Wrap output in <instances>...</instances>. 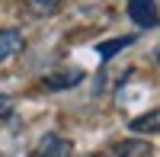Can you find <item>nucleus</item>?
I'll list each match as a JSON object with an SVG mask.
<instances>
[{
  "label": "nucleus",
  "mask_w": 160,
  "mask_h": 157,
  "mask_svg": "<svg viewBox=\"0 0 160 157\" xmlns=\"http://www.w3.org/2000/svg\"><path fill=\"white\" fill-rule=\"evenodd\" d=\"M128 16L135 19L141 29H154V26H160V13H157L154 0H128Z\"/></svg>",
  "instance_id": "obj_1"
},
{
  "label": "nucleus",
  "mask_w": 160,
  "mask_h": 157,
  "mask_svg": "<svg viewBox=\"0 0 160 157\" xmlns=\"http://www.w3.org/2000/svg\"><path fill=\"white\" fill-rule=\"evenodd\" d=\"M32 157H71V144L58 135H48V138H42V144L35 148Z\"/></svg>",
  "instance_id": "obj_2"
},
{
  "label": "nucleus",
  "mask_w": 160,
  "mask_h": 157,
  "mask_svg": "<svg viewBox=\"0 0 160 157\" xmlns=\"http://www.w3.org/2000/svg\"><path fill=\"white\" fill-rule=\"evenodd\" d=\"M22 45H26L22 32H16V29H3V32H0V61H7V58H13V55H19Z\"/></svg>",
  "instance_id": "obj_3"
},
{
  "label": "nucleus",
  "mask_w": 160,
  "mask_h": 157,
  "mask_svg": "<svg viewBox=\"0 0 160 157\" xmlns=\"http://www.w3.org/2000/svg\"><path fill=\"white\" fill-rule=\"evenodd\" d=\"M144 151H148V144H141V141H118L96 157H144Z\"/></svg>",
  "instance_id": "obj_4"
},
{
  "label": "nucleus",
  "mask_w": 160,
  "mask_h": 157,
  "mask_svg": "<svg viewBox=\"0 0 160 157\" xmlns=\"http://www.w3.org/2000/svg\"><path fill=\"white\" fill-rule=\"evenodd\" d=\"M131 132H138V135H154V132H160V109H154V112H144V115H138V119H131Z\"/></svg>",
  "instance_id": "obj_5"
},
{
  "label": "nucleus",
  "mask_w": 160,
  "mask_h": 157,
  "mask_svg": "<svg viewBox=\"0 0 160 157\" xmlns=\"http://www.w3.org/2000/svg\"><path fill=\"white\" fill-rule=\"evenodd\" d=\"M80 80H83V71H74V68H68V71L51 74L48 80H45V87H48V90H64V87H74V84H80Z\"/></svg>",
  "instance_id": "obj_6"
},
{
  "label": "nucleus",
  "mask_w": 160,
  "mask_h": 157,
  "mask_svg": "<svg viewBox=\"0 0 160 157\" xmlns=\"http://www.w3.org/2000/svg\"><path fill=\"white\" fill-rule=\"evenodd\" d=\"M131 42H135V35H125V38H109V42H99V45H96V51H99V58H112V55H118L122 48H128Z\"/></svg>",
  "instance_id": "obj_7"
},
{
  "label": "nucleus",
  "mask_w": 160,
  "mask_h": 157,
  "mask_svg": "<svg viewBox=\"0 0 160 157\" xmlns=\"http://www.w3.org/2000/svg\"><path fill=\"white\" fill-rule=\"evenodd\" d=\"M26 7H29L35 16H51V13L61 7V0H26Z\"/></svg>",
  "instance_id": "obj_8"
},
{
  "label": "nucleus",
  "mask_w": 160,
  "mask_h": 157,
  "mask_svg": "<svg viewBox=\"0 0 160 157\" xmlns=\"http://www.w3.org/2000/svg\"><path fill=\"white\" fill-rule=\"evenodd\" d=\"M10 115H13V96L0 93V119H10Z\"/></svg>",
  "instance_id": "obj_9"
},
{
  "label": "nucleus",
  "mask_w": 160,
  "mask_h": 157,
  "mask_svg": "<svg viewBox=\"0 0 160 157\" xmlns=\"http://www.w3.org/2000/svg\"><path fill=\"white\" fill-rule=\"evenodd\" d=\"M154 58H157V61H160V48H157V51H154Z\"/></svg>",
  "instance_id": "obj_10"
}]
</instances>
